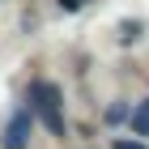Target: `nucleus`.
<instances>
[{
	"instance_id": "obj_1",
	"label": "nucleus",
	"mask_w": 149,
	"mask_h": 149,
	"mask_svg": "<svg viewBox=\"0 0 149 149\" xmlns=\"http://www.w3.org/2000/svg\"><path fill=\"white\" fill-rule=\"evenodd\" d=\"M30 107L38 111V119L47 124L51 136H64V102H60V85L34 81V85H30Z\"/></svg>"
},
{
	"instance_id": "obj_2",
	"label": "nucleus",
	"mask_w": 149,
	"mask_h": 149,
	"mask_svg": "<svg viewBox=\"0 0 149 149\" xmlns=\"http://www.w3.org/2000/svg\"><path fill=\"white\" fill-rule=\"evenodd\" d=\"M30 145V107L13 111L9 128H4V149H26Z\"/></svg>"
},
{
	"instance_id": "obj_3",
	"label": "nucleus",
	"mask_w": 149,
	"mask_h": 149,
	"mask_svg": "<svg viewBox=\"0 0 149 149\" xmlns=\"http://www.w3.org/2000/svg\"><path fill=\"white\" fill-rule=\"evenodd\" d=\"M132 132H136V136H149V98L132 111Z\"/></svg>"
},
{
	"instance_id": "obj_4",
	"label": "nucleus",
	"mask_w": 149,
	"mask_h": 149,
	"mask_svg": "<svg viewBox=\"0 0 149 149\" xmlns=\"http://www.w3.org/2000/svg\"><path fill=\"white\" fill-rule=\"evenodd\" d=\"M111 149H145V145H141L136 136H115V141H111Z\"/></svg>"
},
{
	"instance_id": "obj_5",
	"label": "nucleus",
	"mask_w": 149,
	"mask_h": 149,
	"mask_svg": "<svg viewBox=\"0 0 149 149\" xmlns=\"http://www.w3.org/2000/svg\"><path fill=\"white\" fill-rule=\"evenodd\" d=\"M124 115H128V107H124V102H115L111 111H107V119H111V124H119V119H124Z\"/></svg>"
}]
</instances>
